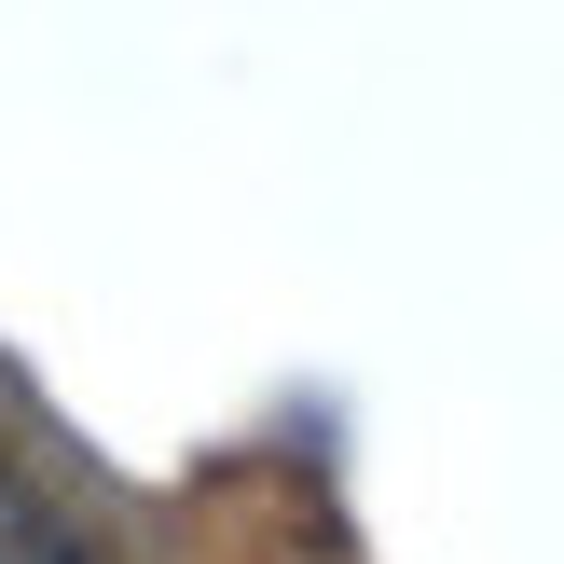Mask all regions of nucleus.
I'll return each instance as SVG.
<instances>
[{
	"instance_id": "1",
	"label": "nucleus",
	"mask_w": 564,
	"mask_h": 564,
	"mask_svg": "<svg viewBox=\"0 0 564 564\" xmlns=\"http://www.w3.org/2000/svg\"><path fill=\"white\" fill-rule=\"evenodd\" d=\"M0 564H83V538L55 523V496H28L14 468H0Z\"/></svg>"
}]
</instances>
